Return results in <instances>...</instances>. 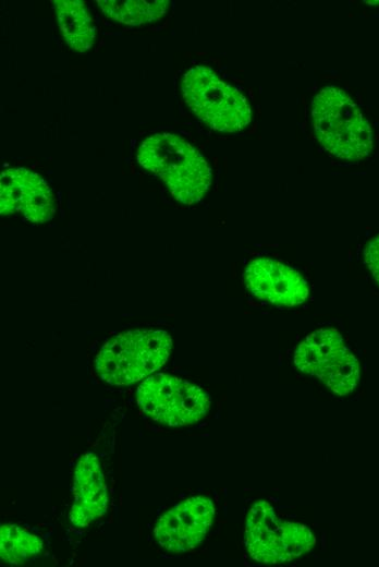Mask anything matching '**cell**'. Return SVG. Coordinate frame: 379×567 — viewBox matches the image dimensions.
Segmentation results:
<instances>
[{
  "label": "cell",
  "mask_w": 379,
  "mask_h": 567,
  "mask_svg": "<svg viewBox=\"0 0 379 567\" xmlns=\"http://www.w3.org/2000/svg\"><path fill=\"white\" fill-rule=\"evenodd\" d=\"M111 20L127 25H139L159 20L169 8L168 0L160 1H97Z\"/></svg>",
  "instance_id": "cell-14"
},
{
  "label": "cell",
  "mask_w": 379,
  "mask_h": 567,
  "mask_svg": "<svg viewBox=\"0 0 379 567\" xmlns=\"http://www.w3.org/2000/svg\"><path fill=\"white\" fill-rule=\"evenodd\" d=\"M317 140L333 156L359 160L372 149V132L358 106L335 86L322 88L311 102Z\"/></svg>",
  "instance_id": "cell-2"
},
{
  "label": "cell",
  "mask_w": 379,
  "mask_h": 567,
  "mask_svg": "<svg viewBox=\"0 0 379 567\" xmlns=\"http://www.w3.org/2000/svg\"><path fill=\"white\" fill-rule=\"evenodd\" d=\"M293 361L301 372L316 376L339 396L351 394L359 381L356 357L332 328L308 335L295 349Z\"/></svg>",
  "instance_id": "cell-6"
},
{
  "label": "cell",
  "mask_w": 379,
  "mask_h": 567,
  "mask_svg": "<svg viewBox=\"0 0 379 567\" xmlns=\"http://www.w3.org/2000/svg\"><path fill=\"white\" fill-rule=\"evenodd\" d=\"M183 98L192 111L211 129L234 133L252 119L250 106L234 86L205 65L191 68L182 79Z\"/></svg>",
  "instance_id": "cell-4"
},
{
  "label": "cell",
  "mask_w": 379,
  "mask_h": 567,
  "mask_svg": "<svg viewBox=\"0 0 379 567\" xmlns=\"http://www.w3.org/2000/svg\"><path fill=\"white\" fill-rule=\"evenodd\" d=\"M0 210L2 215L20 213L32 222L42 224L56 212L54 197L39 174L25 168H11L1 173Z\"/></svg>",
  "instance_id": "cell-9"
},
{
  "label": "cell",
  "mask_w": 379,
  "mask_h": 567,
  "mask_svg": "<svg viewBox=\"0 0 379 567\" xmlns=\"http://www.w3.org/2000/svg\"><path fill=\"white\" fill-rule=\"evenodd\" d=\"M73 495L69 518L74 526L85 528L107 512V485L99 459L91 451L82 455L76 463Z\"/></svg>",
  "instance_id": "cell-11"
},
{
  "label": "cell",
  "mask_w": 379,
  "mask_h": 567,
  "mask_svg": "<svg viewBox=\"0 0 379 567\" xmlns=\"http://www.w3.org/2000/svg\"><path fill=\"white\" fill-rule=\"evenodd\" d=\"M138 162L158 176L172 196L192 205L200 201L211 184V170L203 155L186 140L171 133L147 137L137 149Z\"/></svg>",
  "instance_id": "cell-1"
},
{
  "label": "cell",
  "mask_w": 379,
  "mask_h": 567,
  "mask_svg": "<svg viewBox=\"0 0 379 567\" xmlns=\"http://www.w3.org/2000/svg\"><path fill=\"white\" fill-rule=\"evenodd\" d=\"M53 3L66 44L78 52L88 50L94 43L95 25L85 3L77 0H58Z\"/></svg>",
  "instance_id": "cell-12"
},
{
  "label": "cell",
  "mask_w": 379,
  "mask_h": 567,
  "mask_svg": "<svg viewBox=\"0 0 379 567\" xmlns=\"http://www.w3.org/2000/svg\"><path fill=\"white\" fill-rule=\"evenodd\" d=\"M365 263L379 284V236L371 239L364 251Z\"/></svg>",
  "instance_id": "cell-15"
},
{
  "label": "cell",
  "mask_w": 379,
  "mask_h": 567,
  "mask_svg": "<svg viewBox=\"0 0 379 567\" xmlns=\"http://www.w3.org/2000/svg\"><path fill=\"white\" fill-rule=\"evenodd\" d=\"M41 539L12 523L1 524L0 556L11 565H20L37 557L42 551Z\"/></svg>",
  "instance_id": "cell-13"
},
{
  "label": "cell",
  "mask_w": 379,
  "mask_h": 567,
  "mask_svg": "<svg viewBox=\"0 0 379 567\" xmlns=\"http://www.w3.org/2000/svg\"><path fill=\"white\" fill-rule=\"evenodd\" d=\"M171 349L172 339L164 330H129L105 342L96 357L95 367L106 383L127 386L159 370Z\"/></svg>",
  "instance_id": "cell-3"
},
{
  "label": "cell",
  "mask_w": 379,
  "mask_h": 567,
  "mask_svg": "<svg viewBox=\"0 0 379 567\" xmlns=\"http://www.w3.org/2000/svg\"><path fill=\"white\" fill-rule=\"evenodd\" d=\"M215 517V506L206 496L190 497L159 517L154 534L158 544L173 553L187 552L206 538Z\"/></svg>",
  "instance_id": "cell-8"
},
{
  "label": "cell",
  "mask_w": 379,
  "mask_h": 567,
  "mask_svg": "<svg viewBox=\"0 0 379 567\" xmlns=\"http://www.w3.org/2000/svg\"><path fill=\"white\" fill-rule=\"evenodd\" d=\"M244 277L255 297L277 305L302 304L309 293L306 280L297 270L273 258L250 261Z\"/></svg>",
  "instance_id": "cell-10"
},
{
  "label": "cell",
  "mask_w": 379,
  "mask_h": 567,
  "mask_svg": "<svg viewBox=\"0 0 379 567\" xmlns=\"http://www.w3.org/2000/svg\"><path fill=\"white\" fill-rule=\"evenodd\" d=\"M136 397L143 413L169 426L195 423L210 407V397L203 388L164 373L150 375L142 382Z\"/></svg>",
  "instance_id": "cell-7"
},
{
  "label": "cell",
  "mask_w": 379,
  "mask_h": 567,
  "mask_svg": "<svg viewBox=\"0 0 379 567\" xmlns=\"http://www.w3.org/2000/svg\"><path fill=\"white\" fill-rule=\"evenodd\" d=\"M316 543L303 523L282 520L266 500L250 507L245 526V545L250 557L261 564L291 562L309 552Z\"/></svg>",
  "instance_id": "cell-5"
}]
</instances>
